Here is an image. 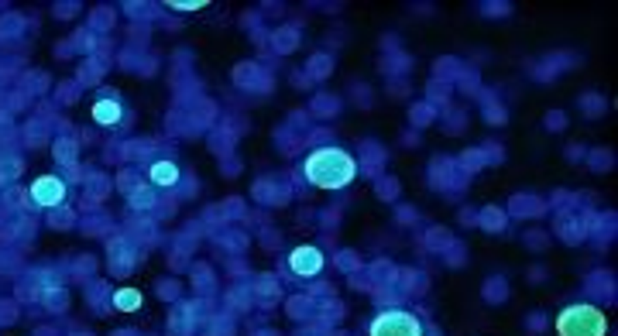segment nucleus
<instances>
[{
    "label": "nucleus",
    "mask_w": 618,
    "mask_h": 336,
    "mask_svg": "<svg viewBox=\"0 0 618 336\" xmlns=\"http://www.w3.org/2000/svg\"><path fill=\"white\" fill-rule=\"evenodd\" d=\"M114 305H117L121 312H134V309H141V292H138V288H121V292L114 295Z\"/></svg>",
    "instance_id": "8"
},
{
    "label": "nucleus",
    "mask_w": 618,
    "mask_h": 336,
    "mask_svg": "<svg viewBox=\"0 0 618 336\" xmlns=\"http://www.w3.org/2000/svg\"><path fill=\"white\" fill-rule=\"evenodd\" d=\"M121 114H124V110H121L117 100H100V103L93 107V120H97V124H110V127H114V124H121Z\"/></svg>",
    "instance_id": "6"
},
{
    "label": "nucleus",
    "mask_w": 618,
    "mask_h": 336,
    "mask_svg": "<svg viewBox=\"0 0 618 336\" xmlns=\"http://www.w3.org/2000/svg\"><path fill=\"white\" fill-rule=\"evenodd\" d=\"M32 199L38 206H62L66 203V182L59 175H42L32 182Z\"/></svg>",
    "instance_id": "4"
},
{
    "label": "nucleus",
    "mask_w": 618,
    "mask_h": 336,
    "mask_svg": "<svg viewBox=\"0 0 618 336\" xmlns=\"http://www.w3.org/2000/svg\"><path fill=\"white\" fill-rule=\"evenodd\" d=\"M608 319L594 305H567L556 315V336H604Z\"/></svg>",
    "instance_id": "2"
},
{
    "label": "nucleus",
    "mask_w": 618,
    "mask_h": 336,
    "mask_svg": "<svg viewBox=\"0 0 618 336\" xmlns=\"http://www.w3.org/2000/svg\"><path fill=\"white\" fill-rule=\"evenodd\" d=\"M371 336H423V326L412 312L406 309H388L382 315H375L371 322Z\"/></svg>",
    "instance_id": "3"
},
{
    "label": "nucleus",
    "mask_w": 618,
    "mask_h": 336,
    "mask_svg": "<svg viewBox=\"0 0 618 336\" xmlns=\"http://www.w3.org/2000/svg\"><path fill=\"white\" fill-rule=\"evenodd\" d=\"M288 264H292L295 274H317L323 268V254L317 247H299V250H292Z\"/></svg>",
    "instance_id": "5"
},
{
    "label": "nucleus",
    "mask_w": 618,
    "mask_h": 336,
    "mask_svg": "<svg viewBox=\"0 0 618 336\" xmlns=\"http://www.w3.org/2000/svg\"><path fill=\"white\" fill-rule=\"evenodd\" d=\"M358 175V165L347 151L341 148H320L306 158V179L317 189H344Z\"/></svg>",
    "instance_id": "1"
},
{
    "label": "nucleus",
    "mask_w": 618,
    "mask_h": 336,
    "mask_svg": "<svg viewBox=\"0 0 618 336\" xmlns=\"http://www.w3.org/2000/svg\"><path fill=\"white\" fill-rule=\"evenodd\" d=\"M165 8H172V11H203L210 4L206 0H172V4H165Z\"/></svg>",
    "instance_id": "9"
},
{
    "label": "nucleus",
    "mask_w": 618,
    "mask_h": 336,
    "mask_svg": "<svg viewBox=\"0 0 618 336\" xmlns=\"http://www.w3.org/2000/svg\"><path fill=\"white\" fill-rule=\"evenodd\" d=\"M151 182L155 185H175L179 182V168L172 161H155L151 165Z\"/></svg>",
    "instance_id": "7"
}]
</instances>
